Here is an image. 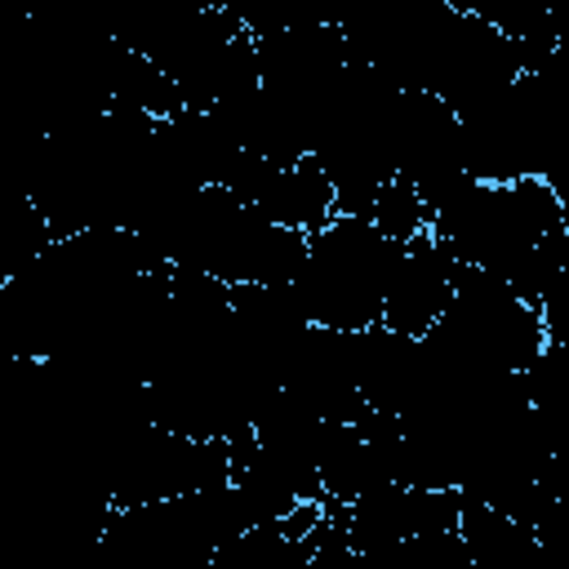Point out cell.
I'll use <instances>...</instances> for the list:
<instances>
[{"mask_svg": "<svg viewBox=\"0 0 569 569\" xmlns=\"http://www.w3.org/2000/svg\"><path fill=\"white\" fill-rule=\"evenodd\" d=\"M458 267L493 276L538 307L569 276V213L560 187L520 178L507 187L471 182L427 222Z\"/></svg>", "mask_w": 569, "mask_h": 569, "instance_id": "cell-1", "label": "cell"}, {"mask_svg": "<svg viewBox=\"0 0 569 569\" xmlns=\"http://www.w3.org/2000/svg\"><path fill=\"white\" fill-rule=\"evenodd\" d=\"M400 244L387 240L369 218H333L307 236L289 298L311 329L329 333H369L382 320V298L396 271Z\"/></svg>", "mask_w": 569, "mask_h": 569, "instance_id": "cell-2", "label": "cell"}, {"mask_svg": "<svg viewBox=\"0 0 569 569\" xmlns=\"http://www.w3.org/2000/svg\"><path fill=\"white\" fill-rule=\"evenodd\" d=\"M422 338L445 360L480 378H520L551 342L538 307H529L520 293H511L493 276H480L467 267L458 271V289L445 316Z\"/></svg>", "mask_w": 569, "mask_h": 569, "instance_id": "cell-3", "label": "cell"}, {"mask_svg": "<svg viewBox=\"0 0 569 569\" xmlns=\"http://www.w3.org/2000/svg\"><path fill=\"white\" fill-rule=\"evenodd\" d=\"M391 173L405 182L418 204L427 209V222L471 187L462 164V138L453 111L431 93L396 89L391 98Z\"/></svg>", "mask_w": 569, "mask_h": 569, "instance_id": "cell-4", "label": "cell"}, {"mask_svg": "<svg viewBox=\"0 0 569 569\" xmlns=\"http://www.w3.org/2000/svg\"><path fill=\"white\" fill-rule=\"evenodd\" d=\"M227 191L253 204L271 227L316 236L338 218L333 187L316 156H293V160H240L236 173L227 178Z\"/></svg>", "mask_w": 569, "mask_h": 569, "instance_id": "cell-5", "label": "cell"}, {"mask_svg": "<svg viewBox=\"0 0 569 569\" xmlns=\"http://www.w3.org/2000/svg\"><path fill=\"white\" fill-rule=\"evenodd\" d=\"M458 258L445 249V240L422 227L413 240L400 244L387 298H382V320L378 329L396 333V338H422L436 329V320L445 316L453 289H458Z\"/></svg>", "mask_w": 569, "mask_h": 569, "instance_id": "cell-6", "label": "cell"}]
</instances>
